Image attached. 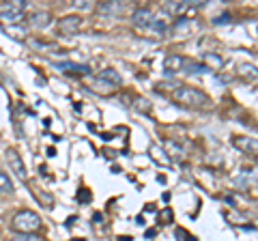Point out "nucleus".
Here are the masks:
<instances>
[{
  "label": "nucleus",
  "mask_w": 258,
  "mask_h": 241,
  "mask_svg": "<svg viewBox=\"0 0 258 241\" xmlns=\"http://www.w3.org/2000/svg\"><path fill=\"white\" fill-rule=\"evenodd\" d=\"M172 99L185 108H209V103H211L209 95L196 86H176L172 93Z\"/></svg>",
  "instance_id": "f257e3e1"
},
{
  "label": "nucleus",
  "mask_w": 258,
  "mask_h": 241,
  "mask_svg": "<svg viewBox=\"0 0 258 241\" xmlns=\"http://www.w3.org/2000/svg\"><path fill=\"white\" fill-rule=\"evenodd\" d=\"M43 222L35 211H28V209H22L11 218V228L15 232H22V235H35L37 230H41Z\"/></svg>",
  "instance_id": "f03ea898"
},
{
  "label": "nucleus",
  "mask_w": 258,
  "mask_h": 241,
  "mask_svg": "<svg viewBox=\"0 0 258 241\" xmlns=\"http://www.w3.org/2000/svg\"><path fill=\"white\" fill-rule=\"evenodd\" d=\"M24 11H26L24 0H13V3L0 5V18L9 24H20L24 20Z\"/></svg>",
  "instance_id": "7ed1b4c3"
},
{
  "label": "nucleus",
  "mask_w": 258,
  "mask_h": 241,
  "mask_svg": "<svg viewBox=\"0 0 258 241\" xmlns=\"http://www.w3.org/2000/svg\"><path fill=\"white\" fill-rule=\"evenodd\" d=\"M5 155H7V162H9V168L13 170V174L18 176V179L26 181L28 170H26V164H24V159L20 157L18 151H15V149H7V151H5Z\"/></svg>",
  "instance_id": "20e7f679"
},
{
  "label": "nucleus",
  "mask_w": 258,
  "mask_h": 241,
  "mask_svg": "<svg viewBox=\"0 0 258 241\" xmlns=\"http://www.w3.org/2000/svg\"><path fill=\"white\" fill-rule=\"evenodd\" d=\"M232 144L247 153L249 157H258V140L256 138H247V136H232Z\"/></svg>",
  "instance_id": "39448f33"
},
{
  "label": "nucleus",
  "mask_w": 258,
  "mask_h": 241,
  "mask_svg": "<svg viewBox=\"0 0 258 241\" xmlns=\"http://www.w3.org/2000/svg\"><path fill=\"white\" fill-rule=\"evenodd\" d=\"M153 20H155V15H153V11L147 9V7H140V9H136L132 13V24L136 28H151Z\"/></svg>",
  "instance_id": "423d86ee"
},
{
  "label": "nucleus",
  "mask_w": 258,
  "mask_h": 241,
  "mask_svg": "<svg viewBox=\"0 0 258 241\" xmlns=\"http://www.w3.org/2000/svg\"><path fill=\"white\" fill-rule=\"evenodd\" d=\"M82 26V18L80 15H64L58 20V33L60 35H74Z\"/></svg>",
  "instance_id": "0eeeda50"
},
{
  "label": "nucleus",
  "mask_w": 258,
  "mask_h": 241,
  "mask_svg": "<svg viewBox=\"0 0 258 241\" xmlns=\"http://www.w3.org/2000/svg\"><path fill=\"white\" fill-rule=\"evenodd\" d=\"M185 67H187V58H183L179 54H170L164 58L166 74H181V71H185Z\"/></svg>",
  "instance_id": "6e6552de"
},
{
  "label": "nucleus",
  "mask_w": 258,
  "mask_h": 241,
  "mask_svg": "<svg viewBox=\"0 0 258 241\" xmlns=\"http://www.w3.org/2000/svg\"><path fill=\"white\" fill-rule=\"evenodd\" d=\"M56 69H60L62 74L67 76H76V78H82L91 74V67L88 65H76V63H54Z\"/></svg>",
  "instance_id": "1a4fd4ad"
},
{
  "label": "nucleus",
  "mask_w": 258,
  "mask_h": 241,
  "mask_svg": "<svg viewBox=\"0 0 258 241\" xmlns=\"http://www.w3.org/2000/svg\"><path fill=\"white\" fill-rule=\"evenodd\" d=\"M237 76L247 84H258V67L249 65V63H241L237 67Z\"/></svg>",
  "instance_id": "9d476101"
},
{
  "label": "nucleus",
  "mask_w": 258,
  "mask_h": 241,
  "mask_svg": "<svg viewBox=\"0 0 258 241\" xmlns=\"http://www.w3.org/2000/svg\"><path fill=\"white\" fill-rule=\"evenodd\" d=\"M28 22L32 28H45L50 24V13L47 11H32L28 15Z\"/></svg>",
  "instance_id": "9b49d317"
},
{
  "label": "nucleus",
  "mask_w": 258,
  "mask_h": 241,
  "mask_svg": "<svg viewBox=\"0 0 258 241\" xmlns=\"http://www.w3.org/2000/svg\"><path fill=\"white\" fill-rule=\"evenodd\" d=\"M203 65L209 69V71H217L224 67V58L220 54H213V52H207L203 54Z\"/></svg>",
  "instance_id": "f8f14e48"
},
{
  "label": "nucleus",
  "mask_w": 258,
  "mask_h": 241,
  "mask_svg": "<svg viewBox=\"0 0 258 241\" xmlns=\"http://www.w3.org/2000/svg\"><path fill=\"white\" fill-rule=\"evenodd\" d=\"M97 78H101L103 82H108V84H112V86H120V84H123V78H120V74H118L116 69H112V67L103 69Z\"/></svg>",
  "instance_id": "ddd939ff"
},
{
  "label": "nucleus",
  "mask_w": 258,
  "mask_h": 241,
  "mask_svg": "<svg viewBox=\"0 0 258 241\" xmlns=\"http://www.w3.org/2000/svg\"><path fill=\"white\" fill-rule=\"evenodd\" d=\"M189 9V5H187V0H183V3H164V11L166 13H170V15H181Z\"/></svg>",
  "instance_id": "4468645a"
},
{
  "label": "nucleus",
  "mask_w": 258,
  "mask_h": 241,
  "mask_svg": "<svg viewBox=\"0 0 258 241\" xmlns=\"http://www.w3.org/2000/svg\"><path fill=\"white\" fill-rule=\"evenodd\" d=\"M91 91L97 93V95H110L112 91H114V86L108 84V82H103L101 78H95L91 82Z\"/></svg>",
  "instance_id": "2eb2a0df"
},
{
  "label": "nucleus",
  "mask_w": 258,
  "mask_h": 241,
  "mask_svg": "<svg viewBox=\"0 0 258 241\" xmlns=\"http://www.w3.org/2000/svg\"><path fill=\"white\" fill-rule=\"evenodd\" d=\"M13 181L9 179V174L0 170V194H13Z\"/></svg>",
  "instance_id": "dca6fc26"
},
{
  "label": "nucleus",
  "mask_w": 258,
  "mask_h": 241,
  "mask_svg": "<svg viewBox=\"0 0 258 241\" xmlns=\"http://www.w3.org/2000/svg\"><path fill=\"white\" fill-rule=\"evenodd\" d=\"M189 28H191V24H189V20H185V18H179L176 20V24L172 26V35H187L189 33Z\"/></svg>",
  "instance_id": "f3484780"
},
{
  "label": "nucleus",
  "mask_w": 258,
  "mask_h": 241,
  "mask_svg": "<svg viewBox=\"0 0 258 241\" xmlns=\"http://www.w3.org/2000/svg\"><path fill=\"white\" fill-rule=\"evenodd\" d=\"M134 110L140 112V114H149L151 112V101L144 97H134Z\"/></svg>",
  "instance_id": "a211bd4d"
},
{
  "label": "nucleus",
  "mask_w": 258,
  "mask_h": 241,
  "mask_svg": "<svg viewBox=\"0 0 258 241\" xmlns=\"http://www.w3.org/2000/svg\"><path fill=\"white\" fill-rule=\"evenodd\" d=\"M9 241H41L37 235H22V232H18V235H13Z\"/></svg>",
  "instance_id": "6ab92c4d"
},
{
  "label": "nucleus",
  "mask_w": 258,
  "mask_h": 241,
  "mask_svg": "<svg viewBox=\"0 0 258 241\" xmlns=\"http://www.w3.org/2000/svg\"><path fill=\"white\" fill-rule=\"evenodd\" d=\"M74 7H76V9H91V3H88V0H76V3H74Z\"/></svg>",
  "instance_id": "aec40b11"
},
{
  "label": "nucleus",
  "mask_w": 258,
  "mask_h": 241,
  "mask_svg": "<svg viewBox=\"0 0 258 241\" xmlns=\"http://www.w3.org/2000/svg\"><path fill=\"white\" fill-rule=\"evenodd\" d=\"M78 200H80V203H88V200H91V194H88V190H80Z\"/></svg>",
  "instance_id": "412c9836"
}]
</instances>
